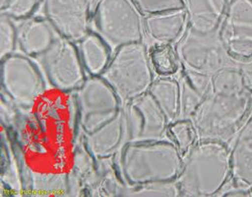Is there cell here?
<instances>
[{
  "instance_id": "6da1fadb",
  "label": "cell",
  "mask_w": 252,
  "mask_h": 197,
  "mask_svg": "<svg viewBox=\"0 0 252 197\" xmlns=\"http://www.w3.org/2000/svg\"><path fill=\"white\" fill-rule=\"evenodd\" d=\"M252 62L232 61L211 76V90L192 119L199 140L229 143L250 114Z\"/></svg>"
},
{
  "instance_id": "7a4b0ae2",
  "label": "cell",
  "mask_w": 252,
  "mask_h": 197,
  "mask_svg": "<svg viewBox=\"0 0 252 197\" xmlns=\"http://www.w3.org/2000/svg\"><path fill=\"white\" fill-rule=\"evenodd\" d=\"M232 179L228 144L199 140L184 156L176 180L181 196H220Z\"/></svg>"
},
{
  "instance_id": "3957f363",
  "label": "cell",
  "mask_w": 252,
  "mask_h": 197,
  "mask_svg": "<svg viewBox=\"0 0 252 197\" xmlns=\"http://www.w3.org/2000/svg\"><path fill=\"white\" fill-rule=\"evenodd\" d=\"M120 177L126 187L176 181L184 156L170 139L126 144L118 155Z\"/></svg>"
},
{
  "instance_id": "277c9868",
  "label": "cell",
  "mask_w": 252,
  "mask_h": 197,
  "mask_svg": "<svg viewBox=\"0 0 252 197\" xmlns=\"http://www.w3.org/2000/svg\"><path fill=\"white\" fill-rule=\"evenodd\" d=\"M123 105L146 94L156 80L146 42H135L116 50L101 75Z\"/></svg>"
},
{
  "instance_id": "5b68a950",
  "label": "cell",
  "mask_w": 252,
  "mask_h": 197,
  "mask_svg": "<svg viewBox=\"0 0 252 197\" xmlns=\"http://www.w3.org/2000/svg\"><path fill=\"white\" fill-rule=\"evenodd\" d=\"M92 21L94 31L113 53L129 43L145 42L143 15L131 0H97Z\"/></svg>"
},
{
  "instance_id": "8992f818",
  "label": "cell",
  "mask_w": 252,
  "mask_h": 197,
  "mask_svg": "<svg viewBox=\"0 0 252 197\" xmlns=\"http://www.w3.org/2000/svg\"><path fill=\"white\" fill-rule=\"evenodd\" d=\"M76 92L78 122L83 135L95 132L114 119L124 105L101 76H89Z\"/></svg>"
},
{
  "instance_id": "52a82bcc",
  "label": "cell",
  "mask_w": 252,
  "mask_h": 197,
  "mask_svg": "<svg viewBox=\"0 0 252 197\" xmlns=\"http://www.w3.org/2000/svg\"><path fill=\"white\" fill-rule=\"evenodd\" d=\"M0 81L10 101L25 109L32 107L46 91L43 74L25 54L14 53L0 59Z\"/></svg>"
},
{
  "instance_id": "ba28073f",
  "label": "cell",
  "mask_w": 252,
  "mask_h": 197,
  "mask_svg": "<svg viewBox=\"0 0 252 197\" xmlns=\"http://www.w3.org/2000/svg\"><path fill=\"white\" fill-rule=\"evenodd\" d=\"M182 70L211 77L233 60L228 56L219 32H200L188 28L175 47Z\"/></svg>"
},
{
  "instance_id": "9c48e42d",
  "label": "cell",
  "mask_w": 252,
  "mask_h": 197,
  "mask_svg": "<svg viewBox=\"0 0 252 197\" xmlns=\"http://www.w3.org/2000/svg\"><path fill=\"white\" fill-rule=\"evenodd\" d=\"M40 59L49 82L58 91H76L87 79L78 45L65 37L58 36Z\"/></svg>"
},
{
  "instance_id": "30bf717a",
  "label": "cell",
  "mask_w": 252,
  "mask_h": 197,
  "mask_svg": "<svg viewBox=\"0 0 252 197\" xmlns=\"http://www.w3.org/2000/svg\"><path fill=\"white\" fill-rule=\"evenodd\" d=\"M219 34L231 59L240 63L252 62V0H231Z\"/></svg>"
},
{
  "instance_id": "8fae6325",
  "label": "cell",
  "mask_w": 252,
  "mask_h": 197,
  "mask_svg": "<svg viewBox=\"0 0 252 197\" xmlns=\"http://www.w3.org/2000/svg\"><path fill=\"white\" fill-rule=\"evenodd\" d=\"M43 8L45 17L62 37L78 43L91 30L90 0H44Z\"/></svg>"
},
{
  "instance_id": "7c38bea8",
  "label": "cell",
  "mask_w": 252,
  "mask_h": 197,
  "mask_svg": "<svg viewBox=\"0 0 252 197\" xmlns=\"http://www.w3.org/2000/svg\"><path fill=\"white\" fill-rule=\"evenodd\" d=\"M124 108L129 142L169 138L167 129L171 123L149 92L124 105Z\"/></svg>"
},
{
  "instance_id": "4fadbf2b",
  "label": "cell",
  "mask_w": 252,
  "mask_h": 197,
  "mask_svg": "<svg viewBox=\"0 0 252 197\" xmlns=\"http://www.w3.org/2000/svg\"><path fill=\"white\" fill-rule=\"evenodd\" d=\"M129 142L125 108L111 121L95 132L83 135V143L96 161L118 157L123 147Z\"/></svg>"
},
{
  "instance_id": "5bb4252c",
  "label": "cell",
  "mask_w": 252,
  "mask_h": 197,
  "mask_svg": "<svg viewBox=\"0 0 252 197\" xmlns=\"http://www.w3.org/2000/svg\"><path fill=\"white\" fill-rule=\"evenodd\" d=\"M189 28L186 9L143 17L145 42L150 46L176 47Z\"/></svg>"
},
{
  "instance_id": "9a60e30c",
  "label": "cell",
  "mask_w": 252,
  "mask_h": 197,
  "mask_svg": "<svg viewBox=\"0 0 252 197\" xmlns=\"http://www.w3.org/2000/svg\"><path fill=\"white\" fill-rule=\"evenodd\" d=\"M231 182L252 191V115H249L228 143Z\"/></svg>"
},
{
  "instance_id": "2e32d148",
  "label": "cell",
  "mask_w": 252,
  "mask_h": 197,
  "mask_svg": "<svg viewBox=\"0 0 252 197\" xmlns=\"http://www.w3.org/2000/svg\"><path fill=\"white\" fill-rule=\"evenodd\" d=\"M58 36L59 33L46 17L32 16L17 28V47L31 57H40Z\"/></svg>"
},
{
  "instance_id": "e0dca14e",
  "label": "cell",
  "mask_w": 252,
  "mask_h": 197,
  "mask_svg": "<svg viewBox=\"0 0 252 197\" xmlns=\"http://www.w3.org/2000/svg\"><path fill=\"white\" fill-rule=\"evenodd\" d=\"M178 79L181 90L180 118L192 120L211 90V77L181 70Z\"/></svg>"
},
{
  "instance_id": "ac0fdd59",
  "label": "cell",
  "mask_w": 252,
  "mask_h": 197,
  "mask_svg": "<svg viewBox=\"0 0 252 197\" xmlns=\"http://www.w3.org/2000/svg\"><path fill=\"white\" fill-rule=\"evenodd\" d=\"M189 28L200 32H219L225 10L218 0H185Z\"/></svg>"
},
{
  "instance_id": "d6986e66",
  "label": "cell",
  "mask_w": 252,
  "mask_h": 197,
  "mask_svg": "<svg viewBox=\"0 0 252 197\" xmlns=\"http://www.w3.org/2000/svg\"><path fill=\"white\" fill-rule=\"evenodd\" d=\"M77 45L86 73L89 76H101L106 70L113 55L109 46L93 30H90Z\"/></svg>"
},
{
  "instance_id": "ffe728a7",
  "label": "cell",
  "mask_w": 252,
  "mask_h": 197,
  "mask_svg": "<svg viewBox=\"0 0 252 197\" xmlns=\"http://www.w3.org/2000/svg\"><path fill=\"white\" fill-rule=\"evenodd\" d=\"M149 93L172 124L181 116V90L178 77H157Z\"/></svg>"
},
{
  "instance_id": "44dd1931",
  "label": "cell",
  "mask_w": 252,
  "mask_h": 197,
  "mask_svg": "<svg viewBox=\"0 0 252 197\" xmlns=\"http://www.w3.org/2000/svg\"><path fill=\"white\" fill-rule=\"evenodd\" d=\"M151 63L157 77H177L181 70L180 59L173 46H149Z\"/></svg>"
},
{
  "instance_id": "7402d4cb",
  "label": "cell",
  "mask_w": 252,
  "mask_h": 197,
  "mask_svg": "<svg viewBox=\"0 0 252 197\" xmlns=\"http://www.w3.org/2000/svg\"><path fill=\"white\" fill-rule=\"evenodd\" d=\"M167 137L178 146L183 156L199 141L193 120L186 118H180L169 126Z\"/></svg>"
},
{
  "instance_id": "603a6c76",
  "label": "cell",
  "mask_w": 252,
  "mask_h": 197,
  "mask_svg": "<svg viewBox=\"0 0 252 197\" xmlns=\"http://www.w3.org/2000/svg\"><path fill=\"white\" fill-rule=\"evenodd\" d=\"M123 193L124 195L128 196H181V192L176 181L156 182L140 186L126 187V190Z\"/></svg>"
},
{
  "instance_id": "cb8c5ba5",
  "label": "cell",
  "mask_w": 252,
  "mask_h": 197,
  "mask_svg": "<svg viewBox=\"0 0 252 197\" xmlns=\"http://www.w3.org/2000/svg\"><path fill=\"white\" fill-rule=\"evenodd\" d=\"M131 1L143 17L186 9L185 0H131Z\"/></svg>"
},
{
  "instance_id": "d4e9b609",
  "label": "cell",
  "mask_w": 252,
  "mask_h": 197,
  "mask_svg": "<svg viewBox=\"0 0 252 197\" xmlns=\"http://www.w3.org/2000/svg\"><path fill=\"white\" fill-rule=\"evenodd\" d=\"M17 48V28L13 19L5 14L0 17V59L14 54Z\"/></svg>"
},
{
  "instance_id": "484cf974",
  "label": "cell",
  "mask_w": 252,
  "mask_h": 197,
  "mask_svg": "<svg viewBox=\"0 0 252 197\" xmlns=\"http://www.w3.org/2000/svg\"><path fill=\"white\" fill-rule=\"evenodd\" d=\"M44 0H9V2L1 9V14H5L13 20H26L33 15Z\"/></svg>"
},
{
  "instance_id": "4316f807",
  "label": "cell",
  "mask_w": 252,
  "mask_h": 197,
  "mask_svg": "<svg viewBox=\"0 0 252 197\" xmlns=\"http://www.w3.org/2000/svg\"><path fill=\"white\" fill-rule=\"evenodd\" d=\"M220 196H242V197H252V191L244 188L242 186L236 185L230 182L226 189L221 193Z\"/></svg>"
},
{
  "instance_id": "83f0119b",
  "label": "cell",
  "mask_w": 252,
  "mask_h": 197,
  "mask_svg": "<svg viewBox=\"0 0 252 197\" xmlns=\"http://www.w3.org/2000/svg\"><path fill=\"white\" fill-rule=\"evenodd\" d=\"M218 1H219L220 5L224 8V10H226V7H227L228 3L231 1V0H218Z\"/></svg>"
},
{
  "instance_id": "f1b7e54d",
  "label": "cell",
  "mask_w": 252,
  "mask_h": 197,
  "mask_svg": "<svg viewBox=\"0 0 252 197\" xmlns=\"http://www.w3.org/2000/svg\"><path fill=\"white\" fill-rule=\"evenodd\" d=\"M8 2H9V0H0V8L2 9Z\"/></svg>"
},
{
  "instance_id": "f546056e",
  "label": "cell",
  "mask_w": 252,
  "mask_h": 197,
  "mask_svg": "<svg viewBox=\"0 0 252 197\" xmlns=\"http://www.w3.org/2000/svg\"><path fill=\"white\" fill-rule=\"evenodd\" d=\"M249 115H252V105H251V109H250V114Z\"/></svg>"
},
{
  "instance_id": "4dcf8cb0",
  "label": "cell",
  "mask_w": 252,
  "mask_h": 197,
  "mask_svg": "<svg viewBox=\"0 0 252 197\" xmlns=\"http://www.w3.org/2000/svg\"><path fill=\"white\" fill-rule=\"evenodd\" d=\"M90 1H91V2H93V1H97V0H90Z\"/></svg>"
}]
</instances>
